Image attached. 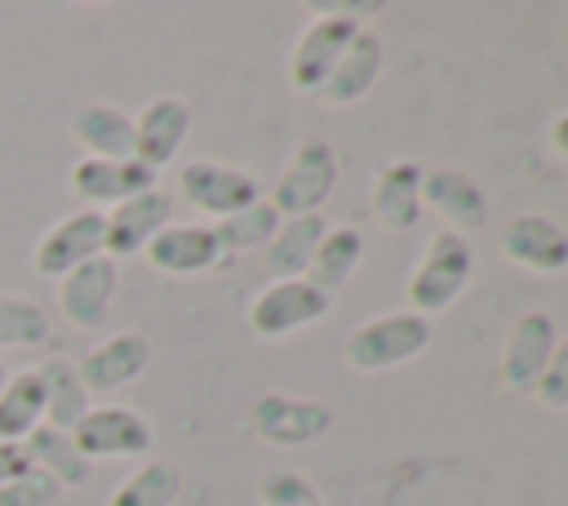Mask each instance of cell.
Wrapping results in <instances>:
<instances>
[{
    "mask_svg": "<svg viewBox=\"0 0 568 506\" xmlns=\"http://www.w3.org/2000/svg\"><path fill=\"white\" fill-rule=\"evenodd\" d=\"M377 4H337V9H320L297 44H293V58H288V84L306 98H315L324 89V80L333 75V67L342 62V53L351 49V40L359 36V18L373 13Z\"/></svg>",
    "mask_w": 568,
    "mask_h": 506,
    "instance_id": "cell-1",
    "label": "cell"
},
{
    "mask_svg": "<svg viewBox=\"0 0 568 506\" xmlns=\"http://www.w3.org/2000/svg\"><path fill=\"white\" fill-rule=\"evenodd\" d=\"M430 342V320L413 315V311H390V315H373L364 324H355L342 337V360L355 373H386L399 368L408 360H417Z\"/></svg>",
    "mask_w": 568,
    "mask_h": 506,
    "instance_id": "cell-2",
    "label": "cell"
},
{
    "mask_svg": "<svg viewBox=\"0 0 568 506\" xmlns=\"http://www.w3.org/2000/svg\"><path fill=\"white\" fill-rule=\"evenodd\" d=\"M470 271H475V253H470L466 235L439 231V235L426 244V253L417 257V266H413V275H408V289H404L413 315L430 320V315L448 311V306L462 297V289L470 284Z\"/></svg>",
    "mask_w": 568,
    "mask_h": 506,
    "instance_id": "cell-3",
    "label": "cell"
},
{
    "mask_svg": "<svg viewBox=\"0 0 568 506\" xmlns=\"http://www.w3.org/2000/svg\"><path fill=\"white\" fill-rule=\"evenodd\" d=\"M337 186V155L328 142L311 138V142H297V151L288 155L284 173L275 178L266 204L280 213V217H306V213H320L324 200L333 195Z\"/></svg>",
    "mask_w": 568,
    "mask_h": 506,
    "instance_id": "cell-4",
    "label": "cell"
},
{
    "mask_svg": "<svg viewBox=\"0 0 568 506\" xmlns=\"http://www.w3.org/2000/svg\"><path fill=\"white\" fill-rule=\"evenodd\" d=\"M98 253H106V217L102 209H75L53 226H44V235L31 249V266L44 280H62L67 271L84 266Z\"/></svg>",
    "mask_w": 568,
    "mask_h": 506,
    "instance_id": "cell-5",
    "label": "cell"
},
{
    "mask_svg": "<svg viewBox=\"0 0 568 506\" xmlns=\"http://www.w3.org/2000/svg\"><path fill=\"white\" fill-rule=\"evenodd\" d=\"M333 426V408L320 404V399H297V395H257L248 404V431L271 444V448H302V444H315L324 439Z\"/></svg>",
    "mask_w": 568,
    "mask_h": 506,
    "instance_id": "cell-6",
    "label": "cell"
},
{
    "mask_svg": "<svg viewBox=\"0 0 568 506\" xmlns=\"http://www.w3.org/2000/svg\"><path fill=\"white\" fill-rule=\"evenodd\" d=\"M71 439L89 462H106V457H142L155 444V431L129 404H89V413L71 426Z\"/></svg>",
    "mask_w": 568,
    "mask_h": 506,
    "instance_id": "cell-7",
    "label": "cell"
},
{
    "mask_svg": "<svg viewBox=\"0 0 568 506\" xmlns=\"http://www.w3.org/2000/svg\"><path fill=\"white\" fill-rule=\"evenodd\" d=\"M178 195L191 209L209 213L213 222H222V217H231V213H240V209L262 200L257 182L244 169H231L222 160H191V164H182L178 169Z\"/></svg>",
    "mask_w": 568,
    "mask_h": 506,
    "instance_id": "cell-8",
    "label": "cell"
},
{
    "mask_svg": "<svg viewBox=\"0 0 568 506\" xmlns=\"http://www.w3.org/2000/svg\"><path fill=\"white\" fill-rule=\"evenodd\" d=\"M115 289H120V262L98 253L89 257L84 266L67 271L58 280V311L71 328H102L106 315H111V302H115Z\"/></svg>",
    "mask_w": 568,
    "mask_h": 506,
    "instance_id": "cell-9",
    "label": "cell"
},
{
    "mask_svg": "<svg viewBox=\"0 0 568 506\" xmlns=\"http://www.w3.org/2000/svg\"><path fill=\"white\" fill-rule=\"evenodd\" d=\"M328 315V297L315 293L306 280H271L253 302H248V328L257 337H288L315 320Z\"/></svg>",
    "mask_w": 568,
    "mask_h": 506,
    "instance_id": "cell-10",
    "label": "cell"
},
{
    "mask_svg": "<svg viewBox=\"0 0 568 506\" xmlns=\"http://www.w3.org/2000/svg\"><path fill=\"white\" fill-rule=\"evenodd\" d=\"M555 320L546 311H524L510 333H506V346H501V364H497V377L506 391L515 395H532L550 351H555Z\"/></svg>",
    "mask_w": 568,
    "mask_h": 506,
    "instance_id": "cell-11",
    "label": "cell"
},
{
    "mask_svg": "<svg viewBox=\"0 0 568 506\" xmlns=\"http://www.w3.org/2000/svg\"><path fill=\"white\" fill-rule=\"evenodd\" d=\"M151 337L138 333V328H120L111 337H102L75 368H80V382L89 395H111L129 382H138L146 368H151Z\"/></svg>",
    "mask_w": 568,
    "mask_h": 506,
    "instance_id": "cell-12",
    "label": "cell"
},
{
    "mask_svg": "<svg viewBox=\"0 0 568 506\" xmlns=\"http://www.w3.org/2000/svg\"><path fill=\"white\" fill-rule=\"evenodd\" d=\"M501 240V253L524 266V271H537V275H555L568 266V231L546 217V213H515L501 222L497 231Z\"/></svg>",
    "mask_w": 568,
    "mask_h": 506,
    "instance_id": "cell-13",
    "label": "cell"
},
{
    "mask_svg": "<svg viewBox=\"0 0 568 506\" xmlns=\"http://www.w3.org/2000/svg\"><path fill=\"white\" fill-rule=\"evenodd\" d=\"M155 169L138 164V160H93V155H80L67 173L71 191L84 200V209H102V204H124L142 191H155Z\"/></svg>",
    "mask_w": 568,
    "mask_h": 506,
    "instance_id": "cell-14",
    "label": "cell"
},
{
    "mask_svg": "<svg viewBox=\"0 0 568 506\" xmlns=\"http://www.w3.org/2000/svg\"><path fill=\"white\" fill-rule=\"evenodd\" d=\"M102 217H106V257L124 262V257H138L173 222V200L155 186V191H142V195L106 209Z\"/></svg>",
    "mask_w": 568,
    "mask_h": 506,
    "instance_id": "cell-15",
    "label": "cell"
},
{
    "mask_svg": "<svg viewBox=\"0 0 568 506\" xmlns=\"http://www.w3.org/2000/svg\"><path fill=\"white\" fill-rule=\"evenodd\" d=\"M191 133V107L182 98H155L133 115V160L146 169H164L178 160Z\"/></svg>",
    "mask_w": 568,
    "mask_h": 506,
    "instance_id": "cell-16",
    "label": "cell"
},
{
    "mask_svg": "<svg viewBox=\"0 0 568 506\" xmlns=\"http://www.w3.org/2000/svg\"><path fill=\"white\" fill-rule=\"evenodd\" d=\"M142 257H146L155 271H164V275H204V271H213L226 253H222L213 226H200V222H169V226L142 249Z\"/></svg>",
    "mask_w": 568,
    "mask_h": 506,
    "instance_id": "cell-17",
    "label": "cell"
},
{
    "mask_svg": "<svg viewBox=\"0 0 568 506\" xmlns=\"http://www.w3.org/2000/svg\"><path fill=\"white\" fill-rule=\"evenodd\" d=\"M422 204H430L457 235L479 231L488 222V200L475 186V178H466L462 169H448V164L422 169Z\"/></svg>",
    "mask_w": 568,
    "mask_h": 506,
    "instance_id": "cell-18",
    "label": "cell"
},
{
    "mask_svg": "<svg viewBox=\"0 0 568 506\" xmlns=\"http://www.w3.org/2000/svg\"><path fill=\"white\" fill-rule=\"evenodd\" d=\"M373 213L386 231H413L422 222V164L390 160L373 178Z\"/></svg>",
    "mask_w": 568,
    "mask_h": 506,
    "instance_id": "cell-19",
    "label": "cell"
},
{
    "mask_svg": "<svg viewBox=\"0 0 568 506\" xmlns=\"http://www.w3.org/2000/svg\"><path fill=\"white\" fill-rule=\"evenodd\" d=\"M377 71H382V36L359 27V36L351 40V49L342 53V62L333 67V75L324 80V89L315 98L328 107H351L373 89Z\"/></svg>",
    "mask_w": 568,
    "mask_h": 506,
    "instance_id": "cell-20",
    "label": "cell"
},
{
    "mask_svg": "<svg viewBox=\"0 0 568 506\" xmlns=\"http://www.w3.org/2000/svg\"><path fill=\"white\" fill-rule=\"evenodd\" d=\"M71 138L93 160H133V115L106 102H89L71 115Z\"/></svg>",
    "mask_w": 568,
    "mask_h": 506,
    "instance_id": "cell-21",
    "label": "cell"
},
{
    "mask_svg": "<svg viewBox=\"0 0 568 506\" xmlns=\"http://www.w3.org/2000/svg\"><path fill=\"white\" fill-rule=\"evenodd\" d=\"M359 257H364V235H359V226H328L324 240L315 244V253H311L302 280H306L315 293H324V297L333 302V293L351 280V271L359 266Z\"/></svg>",
    "mask_w": 568,
    "mask_h": 506,
    "instance_id": "cell-22",
    "label": "cell"
},
{
    "mask_svg": "<svg viewBox=\"0 0 568 506\" xmlns=\"http://www.w3.org/2000/svg\"><path fill=\"white\" fill-rule=\"evenodd\" d=\"M36 373H40V386H44V426L71 431V426L89 413V391H84V382H80L75 360L49 355V360L36 364Z\"/></svg>",
    "mask_w": 568,
    "mask_h": 506,
    "instance_id": "cell-23",
    "label": "cell"
},
{
    "mask_svg": "<svg viewBox=\"0 0 568 506\" xmlns=\"http://www.w3.org/2000/svg\"><path fill=\"white\" fill-rule=\"evenodd\" d=\"M328 222L324 213H306V217H284L280 231L271 235V244L262 249L266 253V271L275 280H302L306 275V262L315 253V244L324 240Z\"/></svg>",
    "mask_w": 568,
    "mask_h": 506,
    "instance_id": "cell-24",
    "label": "cell"
},
{
    "mask_svg": "<svg viewBox=\"0 0 568 506\" xmlns=\"http://www.w3.org/2000/svg\"><path fill=\"white\" fill-rule=\"evenodd\" d=\"M27 453H31V466L36 470H44V475H53L62 488H75V484H89V475H93V462L75 448V439H71V431H53V426H36L27 439Z\"/></svg>",
    "mask_w": 568,
    "mask_h": 506,
    "instance_id": "cell-25",
    "label": "cell"
},
{
    "mask_svg": "<svg viewBox=\"0 0 568 506\" xmlns=\"http://www.w3.org/2000/svg\"><path fill=\"white\" fill-rule=\"evenodd\" d=\"M36 426H44V386L36 368H18L0 391V439L22 444Z\"/></svg>",
    "mask_w": 568,
    "mask_h": 506,
    "instance_id": "cell-26",
    "label": "cell"
},
{
    "mask_svg": "<svg viewBox=\"0 0 568 506\" xmlns=\"http://www.w3.org/2000/svg\"><path fill=\"white\" fill-rule=\"evenodd\" d=\"M182 493V470L178 462H164V457H151L142 462L133 475H124L115 484V493L106 497V506H173Z\"/></svg>",
    "mask_w": 568,
    "mask_h": 506,
    "instance_id": "cell-27",
    "label": "cell"
},
{
    "mask_svg": "<svg viewBox=\"0 0 568 506\" xmlns=\"http://www.w3.org/2000/svg\"><path fill=\"white\" fill-rule=\"evenodd\" d=\"M280 222H284V217H280L266 200H257V204H248V209H240V213L213 222V235H217L222 253H248V249H266L271 235L280 231Z\"/></svg>",
    "mask_w": 568,
    "mask_h": 506,
    "instance_id": "cell-28",
    "label": "cell"
},
{
    "mask_svg": "<svg viewBox=\"0 0 568 506\" xmlns=\"http://www.w3.org/2000/svg\"><path fill=\"white\" fill-rule=\"evenodd\" d=\"M49 333H53V320L36 297H27V293H4L0 297V351L44 346Z\"/></svg>",
    "mask_w": 568,
    "mask_h": 506,
    "instance_id": "cell-29",
    "label": "cell"
},
{
    "mask_svg": "<svg viewBox=\"0 0 568 506\" xmlns=\"http://www.w3.org/2000/svg\"><path fill=\"white\" fill-rule=\"evenodd\" d=\"M257 502L262 506H324L320 493L306 484V475L284 470V466H271L257 475Z\"/></svg>",
    "mask_w": 568,
    "mask_h": 506,
    "instance_id": "cell-30",
    "label": "cell"
},
{
    "mask_svg": "<svg viewBox=\"0 0 568 506\" xmlns=\"http://www.w3.org/2000/svg\"><path fill=\"white\" fill-rule=\"evenodd\" d=\"M62 484L53 479V475H44V470H27V475H18L13 484H4L0 488V506H58L62 502Z\"/></svg>",
    "mask_w": 568,
    "mask_h": 506,
    "instance_id": "cell-31",
    "label": "cell"
},
{
    "mask_svg": "<svg viewBox=\"0 0 568 506\" xmlns=\"http://www.w3.org/2000/svg\"><path fill=\"white\" fill-rule=\"evenodd\" d=\"M532 395H537L546 408L568 413V342H555V351H550V360H546V368H541Z\"/></svg>",
    "mask_w": 568,
    "mask_h": 506,
    "instance_id": "cell-32",
    "label": "cell"
},
{
    "mask_svg": "<svg viewBox=\"0 0 568 506\" xmlns=\"http://www.w3.org/2000/svg\"><path fill=\"white\" fill-rule=\"evenodd\" d=\"M27 470H31V453H27V444H18V439H0V488L13 484V479L27 475Z\"/></svg>",
    "mask_w": 568,
    "mask_h": 506,
    "instance_id": "cell-33",
    "label": "cell"
},
{
    "mask_svg": "<svg viewBox=\"0 0 568 506\" xmlns=\"http://www.w3.org/2000/svg\"><path fill=\"white\" fill-rule=\"evenodd\" d=\"M550 146H555V151H559V155L568 160V111L550 120Z\"/></svg>",
    "mask_w": 568,
    "mask_h": 506,
    "instance_id": "cell-34",
    "label": "cell"
},
{
    "mask_svg": "<svg viewBox=\"0 0 568 506\" xmlns=\"http://www.w3.org/2000/svg\"><path fill=\"white\" fill-rule=\"evenodd\" d=\"M4 382H9V364H4V355H0V391H4Z\"/></svg>",
    "mask_w": 568,
    "mask_h": 506,
    "instance_id": "cell-35",
    "label": "cell"
},
{
    "mask_svg": "<svg viewBox=\"0 0 568 506\" xmlns=\"http://www.w3.org/2000/svg\"><path fill=\"white\" fill-rule=\"evenodd\" d=\"M0 271H4V253H0Z\"/></svg>",
    "mask_w": 568,
    "mask_h": 506,
    "instance_id": "cell-36",
    "label": "cell"
}]
</instances>
